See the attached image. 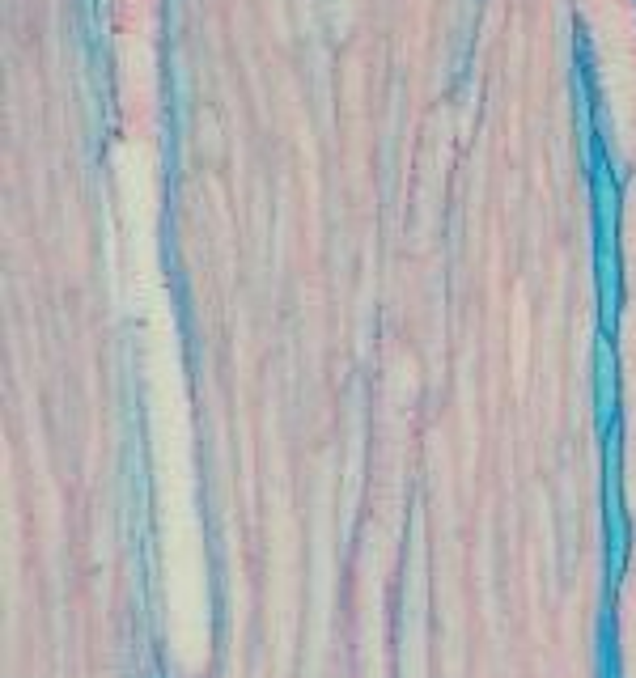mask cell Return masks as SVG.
<instances>
[{"instance_id":"obj_1","label":"cell","mask_w":636,"mask_h":678,"mask_svg":"<svg viewBox=\"0 0 636 678\" xmlns=\"http://www.w3.org/2000/svg\"><path fill=\"white\" fill-rule=\"evenodd\" d=\"M212 128H217V119L204 111V115H200V145H204L208 157H217V132H212Z\"/></svg>"}]
</instances>
